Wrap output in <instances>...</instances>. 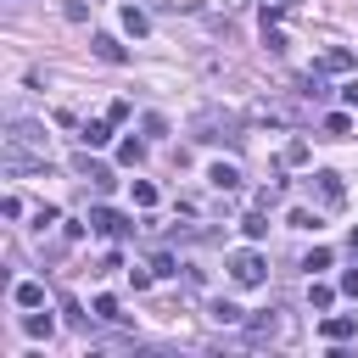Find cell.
I'll return each mask as SVG.
<instances>
[{
	"label": "cell",
	"instance_id": "obj_1",
	"mask_svg": "<svg viewBox=\"0 0 358 358\" xmlns=\"http://www.w3.org/2000/svg\"><path fill=\"white\" fill-rule=\"evenodd\" d=\"M263 274H268V263H263L257 252H235V257H229V280H235V285H263Z\"/></svg>",
	"mask_w": 358,
	"mask_h": 358
},
{
	"label": "cell",
	"instance_id": "obj_2",
	"mask_svg": "<svg viewBox=\"0 0 358 358\" xmlns=\"http://www.w3.org/2000/svg\"><path fill=\"white\" fill-rule=\"evenodd\" d=\"M196 134H201V140H235V117L207 106V112H196Z\"/></svg>",
	"mask_w": 358,
	"mask_h": 358
},
{
	"label": "cell",
	"instance_id": "obj_3",
	"mask_svg": "<svg viewBox=\"0 0 358 358\" xmlns=\"http://www.w3.org/2000/svg\"><path fill=\"white\" fill-rule=\"evenodd\" d=\"M45 129L39 123H11V134H6V151H45Z\"/></svg>",
	"mask_w": 358,
	"mask_h": 358
},
{
	"label": "cell",
	"instance_id": "obj_4",
	"mask_svg": "<svg viewBox=\"0 0 358 358\" xmlns=\"http://www.w3.org/2000/svg\"><path fill=\"white\" fill-rule=\"evenodd\" d=\"M280 330H285V319H280L274 308H263L257 319H246V336H252V341H274Z\"/></svg>",
	"mask_w": 358,
	"mask_h": 358
},
{
	"label": "cell",
	"instance_id": "obj_5",
	"mask_svg": "<svg viewBox=\"0 0 358 358\" xmlns=\"http://www.w3.org/2000/svg\"><path fill=\"white\" fill-rule=\"evenodd\" d=\"M313 190H319V201H324V207H341V173H330V168H324V173H313Z\"/></svg>",
	"mask_w": 358,
	"mask_h": 358
},
{
	"label": "cell",
	"instance_id": "obj_6",
	"mask_svg": "<svg viewBox=\"0 0 358 358\" xmlns=\"http://www.w3.org/2000/svg\"><path fill=\"white\" fill-rule=\"evenodd\" d=\"M90 50H95L101 62H129V50H123V45H117L112 34H95V39H90Z\"/></svg>",
	"mask_w": 358,
	"mask_h": 358
},
{
	"label": "cell",
	"instance_id": "obj_7",
	"mask_svg": "<svg viewBox=\"0 0 358 358\" xmlns=\"http://www.w3.org/2000/svg\"><path fill=\"white\" fill-rule=\"evenodd\" d=\"M90 229H101V235H123L129 224H123L117 213H106V207H95V213H90Z\"/></svg>",
	"mask_w": 358,
	"mask_h": 358
},
{
	"label": "cell",
	"instance_id": "obj_8",
	"mask_svg": "<svg viewBox=\"0 0 358 358\" xmlns=\"http://www.w3.org/2000/svg\"><path fill=\"white\" fill-rule=\"evenodd\" d=\"M207 179H213V190H235V185H241V168H229V162H213V173H207Z\"/></svg>",
	"mask_w": 358,
	"mask_h": 358
},
{
	"label": "cell",
	"instance_id": "obj_9",
	"mask_svg": "<svg viewBox=\"0 0 358 358\" xmlns=\"http://www.w3.org/2000/svg\"><path fill=\"white\" fill-rule=\"evenodd\" d=\"M352 67V50H324L319 56V73H347Z\"/></svg>",
	"mask_w": 358,
	"mask_h": 358
},
{
	"label": "cell",
	"instance_id": "obj_10",
	"mask_svg": "<svg viewBox=\"0 0 358 358\" xmlns=\"http://www.w3.org/2000/svg\"><path fill=\"white\" fill-rule=\"evenodd\" d=\"M11 296H17V308H39V302H45V285H34V280H22V285H17Z\"/></svg>",
	"mask_w": 358,
	"mask_h": 358
},
{
	"label": "cell",
	"instance_id": "obj_11",
	"mask_svg": "<svg viewBox=\"0 0 358 358\" xmlns=\"http://www.w3.org/2000/svg\"><path fill=\"white\" fill-rule=\"evenodd\" d=\"M324 336L330 341H347V336H358V319H324Z\"/></svg>",
	"mask_w": 358,
	"mask_h": 358
},
{
	"label": "cell",
	"instance_id": "obj_12",
	"mask_svg": "<svg viewBox=\"0 0 358 358\" xmlns=\"http://www.w3.org/2000/svg\"><path fill=\"white\" fill-rule=\"evenodd\" d=\"M324 134H330V140L352 134V117H347V112H330V117H324Z\"/></svg>",
	"mask_w": 358,
	"mask_h": 358
},
{
	"label": "cell",
	"instance_id": "obj_13",
	"mask_svg": "<svg viewBox=\"0 0 358 358\" xmlns=\"http://www.w3.org/2000/svg\"><path fill=\"white\" fill-rule=\"evenodd\" d=\"M112 140V117L106 123H84V145H106Z\"/></svg>",
	"mask_w": 358,
	"mask_h": 358
},
{
	"label": "cell",
	"instance_id": "obj_14",
	"mask_svg": "<svg viewBox=\"0 0 358 358\" xmlns=\"http://www.w3.org/2000/svg\"><path fill=\"white\" fill-rule=\"evenodd\" d=\"M117 162L140 168V162H145V145H140V140H123V145H117Z\"/></svg>",
	"mask_w": 358,
	"mask_h": 358
},
{
	"label": "cell",
	"instance_id": "obj_15",
	"mask_svg": "<svg viewBox=\"0 0 358 358\" xmlns=\"http://www.w3.org/2000/svg\"><path fill=\"white\" fill-rule=\"evenodd\" d=\"M123 28H129V34H145V28H151V17H145V11H134V6H123Z\"/></svg>",
	"mask_w": 358,
	"mask_h": 358
},
{
	"label": "cell",
	"instance_id": "obj_16",
	"mask_svg": "<svg viewBox=\"0 0 358 358\" xmlns=\"http://www.w3.org/2000/svg\"><path fill=\"white\" fill-rule=\"evenodd\" d=\"M241 229H246L252 241H263V235H268V218H263V213H246V218H241Z\"/></svg>",
	"mask_w": 358,
	"mask_h": 358
},
{
	"label": "cell",
	"instance_id": "obj_17",
	"mask_svg": "<svg viewBox=\"0 0 358 358\" xmlns=\"http://www.w3.org/2000/svg\"><path fill=\"white\" fill-rule=\"evenodd\" d=\"M324 95H330V90H324V78H319V73H313V78H302V101H324Z\"/></svg>",
	"mask_w": 358,
	"mask_h": 358
},
{
	"label": "cell",
	"instance_id": "obj_18",
	"mask_svg": "<svg viewBox=\"0 0 358 358\" xmlns=\"http://www.w3.org/2000/svg\"><path fill=\"white\" fill-rule=\"evenodd\" d=\"M308 302H313V308H330V302H336V291H330V285H319V280H313V285H308Z\"/></svg>",
	"mask_w": 358,
	"mask_h": 358
},
{
	"label": "cell",
	"instance_id": "obj_19",
	"mask_svg": "<svg viewBox=\"0 0 358 358\" xmlns=\"http://www.w3.org/2000/svg\"><path fill=\"white\" fill-rule=\"evenodd\" d=\"M213 319H218V324H241V308H235V302H213Z\"/></svg>",
	"mask_w": 358,
	"mask_h": 358
},
{
	"label": "cell",
	"instance_id": "obj_20",
	"mask_svg": "<svg viewBox=\"0 0 358 358\" xmlns=\"http://www.w3.org/2000/svg\"><path fill=\"white\" fill-rule=\"evenodd\" d=\"M302 268H313V274H319V268H330V246H313V252H308V263H302Z\"/></svg>",
	"mask_w": 358,
	"mask_h": 358
},
{
	"label": "cell",
	"instance_id": "obj_21",
	"mask_svg": "<svg viewBox=\"0 0 358 358\" xmlns=\"http://www.w3.org/2000/svg\"><path fill=\"white\" fill-rule=\"evenodd\" d=\"M22 324H28V336H50V313H28Z\"/></svg>",
	"mask_w": 358,
	"mask_h": 358
},
{
	"label": "cell",
	"instance_id": "obj_22",
	"mask_svg": "<svg viewBox=\"0 0 358 358\" xmlns=\"http://www.w3.org/2000/svg\"><path fill=\"white\" fill-rule=\"evenodd\" d=\"M263 45H268V50H285V34H280L274 22H263Z\"/></svg>",
	"mask_w": 358,
	"mask_h": 358
},
{
	"label": "cell",
	"instance_id": "obj_23",
	"mask_svg": "<svg viewBox=\"0 0 358 358\" xmlns=\"http://www.w3.org/2000/svg\"><path fill=\"white\" fill-rule=\"evenodd\" d=\"M95 319H117V296H95Z\"/></svg>",
	"mask_w": 358,
	"mask_h": 358
},
{
	"label": "cell",
	"instance_id": "obj_24",
	"mask_svg": "<svg viewBox=\"0 0 358 358\" xmlns=\"http://www.w3.org/2000/svg\"><path fill=\"white\" fill-rule=\"evenodd\" d=\"M134 201H140V207H151V201H157V190H151L145 179H134Z\"/></svg>",
	"mask_w": 358,
	"mask_h": 358
},
{
	"label": "cell",
	"instance_id": "obj_25",
	"mask_svg": "<svg viewBox=\"0 0 358 358\" xmlns=\"http://www.w3.org/2000/svg\"><path fill=\"white\" fill-rule=\"evenodd\" d=\"M341 291H347V296H358V268H347V274H341Z\"/></svg>",
	"mask_w": 358,
	"mask_h": 358
},
{
	"label": "cell",
	"instance_id": "obj_26",
	"mask_svg": "<svg viewBox=\"0 0 358 358\" xmlns=\"http://www.w3.org/2000/svg\"><path fill=\"white\" fill-rule=\"evenodd\" d=\"M341 101H347V106L358 112V78H352V84H341Z\"/></svg>",
	"mask_w": 358,
	"mask_h": 358
},
{
	"label": "cell",
	"instance_id": "obj_27",
	"mask_svg": "<svg viewBox=\"0 0 358 358\" xmlns=\"http://www.w3.org/2000/svg\"><path fill=\"white\" fill-rule=\"evenodd\" d=\"M274 6H296V0H274Z\"/></svg>",
	"mask_w": 358,
	"mask_h": 358
}]
</instances>
